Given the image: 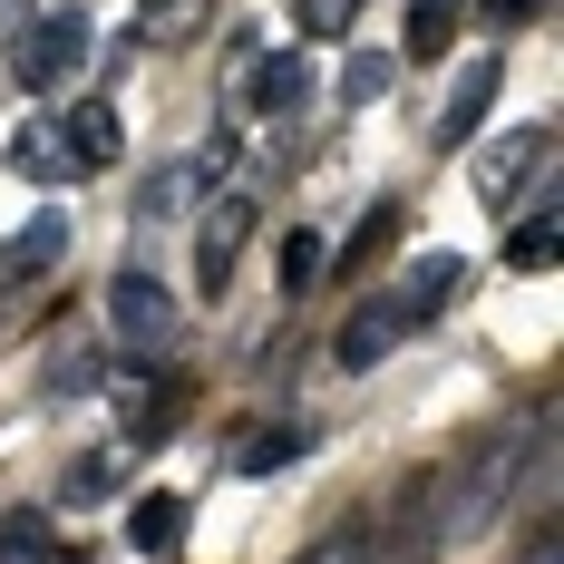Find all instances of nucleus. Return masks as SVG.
<instances>
[{
  "mask_svg": "<svg viewBox=\"0 0 564 564\" xmlns=\"http://www.w3.org/2000/svg\"><path fill=\"white\" fill-rule=\"evenodd\" d=\"M58 253H68V215H30V225H20V243L0 253V282H30V273H50Z\"/></svg>",
  "mask_w": 564,
  "mask_h": 564,
  "instance_id": "obj_12",
  "label": "nucleus"
},
{
  "mask_svg": "<svg viewBox=\"0 0 564 564\" xmlns=\"http://www.w3.org/2000/svg\"><path fill=\"white\" fill-rule=\"evenodd\" d=\"M555 253H564V225H555V215H525V225L507 234V263H516V273H555Z\"/></svg>",
  "mask_w": 564,
  "mask_h": 564,
  "instance_id": "obj_18",
  "label": "nucleus"
},
{
  "mask_svg": "<svg viewBox=\"0 0 564 564\" xmlns=\"http://www.w3.org/2000/svg\"><path fill=\"white\" fill-rule=\"evenodd\" d=\"M302 448H312V429H243L225 467H234V477H273L282 457H302Z\"/></svg>",
  "mask_w": 564,
  "mask_h": 564,
  "instance_id": "obj_13",
  "label": "nucleus"
},
{
  "mask_svg": "<svg viewBox=\"0 0 564 564\" xmlns=\"http://www.w3.org/2000/svg\"><path fill=\"white\" fill-rule=\"evenodd\" d=\"M292 10H302V30H312V40H332V30L360 20V0H292Z\"/></svg>",
  "mask_w": 564,
  "mask_h": 564,
  "instance_id": "obj_23",
  "label": "nucleus"
},
{
  "mask_svg": "<svg viewBox=\"0 0 564 564\" xmlns=\"http://www.w3.org/2000/svg\"><path fill=\"white\" fill-rule=\"evenodd\" d=\"M457 292H467V263H457V253H419V263H409V282H399L409 322H438Z\"/></svg>",
  "mask_w": 564,
  "mask_h": 564,
  "instance_id": "obj_10",
  "label": "nucleus"
},
{
  "mask_svg": "<svg viewBox=\"0 0 564 564\" xmlns=\"http://www.w3.org/2000/svg\"><path fill=\"white\" fill-rule=\"evenodd\" d=\"M390 234H399V205H370V225H360L350 243H340V263H370V253H380Z\"/></svg>",
  "mask_w": 564,
  "mask_h": 564,
  "instance_id": "obj_22",
  "label": "nucleus"
},
{
  "mask_svg": "<svg viewBox=\"0 0 564 564\" xmlns=\"http://www.w3.org/2000/svg\"><path fill=\"white\" fill-rule=\"evenodd\" d=\"M535 10H545V0H487V20H497V30H516V20H535Z\"/></svg>",
  "mask_w": 564,
  "mask_h": 564,
  "instance_id": "obj_24",
  "label": "nucleus"
},
{
  "mask_svg": "<svg viewBox=\"0 0 564 564\" xmlns=\"http://www.w3.org/2000/svg\"><path fill=\"white\" fill-rule=\"evenodd\" d=\"M117 487H127V457H117V448L68 457V477H58V497H68V507H98V497H117Z\"/></svg>",
  "mask_w": 564,
  "mask_h": 564,
  "instance_id": "obj_15",
  "label": "nucleus"
},
{
  "mask_svg": "<svg viewBox=\"0 0 564 564\" xmlns=\"http://www.w3.org/2000/svg\"><path fill=\"white\" fill-rule=\"evenodd\" d=\"M390 78H399V58L360 50V58H350V68H340V108H370V98H390Z\"/></svg>",
  "mask_w": 564,
  "mask_h": 564,
  "instance_id": "obj_20",
  "label": "nucleus"
},
{
  "mask_svg": "<svg viewBox=\"0 0 564 564\" xmlns=\"http://www.w3.org/2000/svg\"><path fill=\"white\" fill-rule=\"evenodd\" d=\"M525 564H564V555H555V535H535V545H525Z\"/></svg>",
  "mask_w": 564,
  "mask_h": 564,
  "instance_id": "obj_25",
  "label": "nucleus"
},
{
  "mask_svg": "<svg viewBox=\"0 0 564 564\" xmlns=\"http://www.w3.org/2000/svg\"><path fill=\"white\" fill-rule=\"evenodd\" d=\"M322 273H332V243H322L312 225H302V234H282V292L302 302V292H312Z\"/></svg>",
  "mask_w": 564,
  "mask_h": 564,
  "instance_id": "obj_19",
  "label": "nucleus"
},
{
  "mask_svg": "<svg viewBox=\"0 0 564 564\" xmlns=\"http://www.w3.org/2000/svg\"><path fill=\"white\" fill-rule=\"evenodd\" d=\"M0 564H58V535H50V516H0Z\"/></svg>",
  "mask_w": 564,
  "mask_h": 564,
  "instance_id": "obj_17",
  "label": "nucleus"
},
{
  "mask_svg": "<svg viewBox=\"0 0 564 564\" xmlns=\"http://www.w3.org/2000/svg\"><path fill=\"white\" fill-rule=\"evenodd\" d=\"M175 535H185V497H137L127 507V545L137 555H175Z\"/></svg>",
  "mask_w": 564,
  "mask_h": 564,
  "instance_id": "obj_14",
  "label": "nucleus"
},
{
  "mask_svg": "<svg viewBox=\"0 0 564 564\" xmlns=\"http://www.w3.org/2000/svg\"><path fill=\"white\" fill-rule=\"evenodd\" d=\"M20 10H30V0H0V20H20Z\"/></svg>",
  "mask_w": 564,
  "mask_h": 564,
  "instance_id": "obj_26",
  "label": "nucleus"
},
{
  "mask_svg": "<svg viewBox=\"0 0 564 564\" xmlns=\"http://www.w3.org/2000/svg\"><path fill=\"white\" fill-rule=\"evenodd\" d=\"M507 487H516V438H487V448L467 457V477H457V507L438 516V535H448V545H467L487 516L507 507Z\"/></svg>",
  "mask_w": 564,
  "mask_h": 564,
  "instance_id": "obj_3",
  "label": "nucleus"
},
{
  "mask_svg": "<svg viewBox=\"0 0 564 564\" xmlns=\"http://www.w3.org/2000/svg\"><path fill=\"white\" fill-rule=\"evenodd\" d=\"M497 78H507V68H497V58H477V68L448 88V108H438V147H467V137L487 127V108H497Z\"/></svg>",
  "mask_w": 564,
  "mask_h": 564,
  "instance_id": "obj_8",
  "label": "nucleus"
},
{
  "mask_svg": "<svg viewBox=\"0 0 564 564\" xmlns=\"http://www.w3.org/2000/svg\"><path fill=\"white\" fill-rule=\"evenodd\" d=\"M78 58H88V20H78V10H50V20L20 30L10 78H20V88H50V78H78Z\"/></svg>",
  "mask_w": 564,
  "mask_h": 564,
  "instance_id": "obj_4",
  "label": "nucleus"
},
{
  "mask_svg": "<svg viewBox=\"0 0 564 564\" xmlns=\"http://www.w3.org/2000/svg\"><path fill=\"white\" fill-rule=\"evenodd\" d=\"M409 332H419V322H409V302H399V292H380V302H360V312L340 322L332 360L350 370V380H360V370H380V360H390V350H399Z\"/></svg>",
  "mask_w": 564,
  "mask_h": 564,
  "instance_id": "obj_5",
  "label": "nucleus"
},
{
  "mask_svg": "<svg viewBox=\"0 0 564 564\" xmlns=\"http://www.w3.org/2000/svg\"><path fill=\"white\" fill-rule=\"evenodd\" d=\"M58 137H68V166H78V175H88V166H117V147H127V127H117L108 98H78Z\"/></svg>",
  "mask_w": 564,
  "mask_h": 564,
  "instance_id": "obj_9",
  "label": "nucleus"
},
{
  "mask_svg": "<svg viewBox=\"0 0 564 564\" xmlns=\"http://www.w3.org/2000/svg\"><path fill=\"white\" fill-rule=\"evenodd\" d=\"M225 175H234V127H215V137L185 156V185H215V195H225Z\"/></svg>",
  "mask_w": 564,
  "mask_h": 564,
  "instance_id": "obj_21",
  "label": "nucleus"
},
{
  "mask_svg": "<svg viewBox=\"0 0 564 564\" xmlns=\"http://www.w3.org/2000/svg\"><path fill=\"white\" fill-rule=\"evenodd\" d=\"M545 166H555V127H507L497 147H477V166H467V175H477L487 205H516Z\"/></svg>",
  "mask_w": 564,
  "mask_h": 564,
  "instance_id": "obj_2",
  "label": "nucleus"
},
{
  "mask_svg": "<svg viewBox=\"0 0 564 564\" xmlns=\"http://www.w3.org/2000/svg\"><path fill=\"white\" fill-rule=\"evenodd\" d=\"M467 20V0H409V58H438Z\"/></svg>",
  "mask_w": 564,
  "mask_h": 564,
  "instance_id": "obj_16",
  "label": "nucleus"
},
{
  "mask_svg": "<svg viewBox=\"0 0 564 564\" xmlns=\"http://www.w3.org/2000/svg\"><path fill=\"white\" fill-rule=\"evenodd\" d=\"M10 175H30V185H68V137H58L50 117H20V137H10Z\"/></svg>",
  "mask_w": 564,
  "mask_h": 564,
  "instance_id": "obj_11",
  "label": "nucleus"
},
{
  "mask_svg": "<svg viewBox=\"0 0 564 564\" xmlns=\"http://www.w3.org/2000/svg\"><path fill=\"white\" fill-rule=\"evenodd\" d=\"M98 312H108V340H117V350H137V360H166L175 340H185V312H175V292L156 273H117Z\"/></svg>",
  "mask_w": 564,
  "mask_h": 564,
  "instance_id": "obj_1",
  "label": "nucleus"
},
{
  "mask_svg": "<svg viewBox=\"0 0 564 564\" xmlns=\"http://www.w3.org/2000/svg\"><path fill=\"white\" fill-rule=\"evenodd\" d=\"M243 234H253V195H215V205L195 215V282H205V292H225V282H234Z\"/></svg>",
  "mask_w": 564,
  "mask_h": 564,
  "instance_id": "obj_6",
  "label": "nucleus"
},
{
  "mask_svg": "<svg viewBox=\"0 0 564 564\" xmlns=\"http://www.w3.org/2000/svg\"><path fill=\"white\" fill-rule=\"evenodd\" d=\"M302 98H312V58H302V50H273V58L243 68V108H253V117H292Z\"/></svg>",
  "mask_w": 564,
  "mask_h": 564,
  "instance_id": "obj_7",
  "label": "nucleus"
}]
</instances>
